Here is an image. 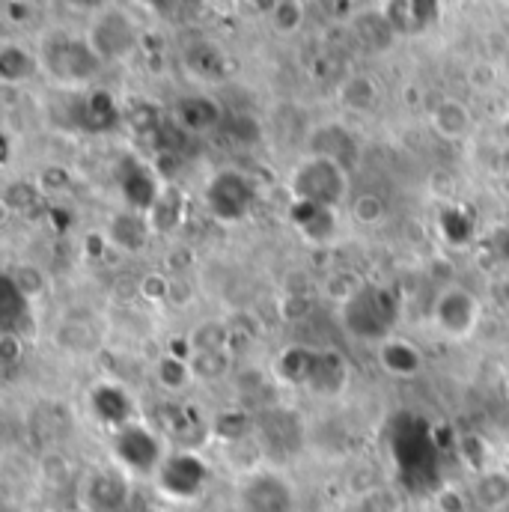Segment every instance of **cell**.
I'll return each instance as SVG.
<instances>
[{"label":"cell","mask_w":509,"mask_h":512,"mask_svg":"<svg viewBox=\"0 0 509 512\" xmlns=\"http://www.w3.org/2000/svg\"><path fill=\"white\" fill-rule=\"evenodd\" d=\"M176 120H179L182 128H188L194 134H203V131L218 126V105L212 99H203V96L182 99L179 108H176Z\"/></svg>","instance_id":"d4e9b609"},{"label":"cell","mask_w":509,"mask_h":512,"mask_svg":"<svg viewBox=\"0 0 509 512\" xmlns=\"http://www.w3.org/2000/svg\"><path fill=\"white\" fill-rule=\"evenodd\" d=\"M167 453L170 450L164 447V438L140 420H128L126 426L111 432V459L120 471H126L131 477L155 480Z\"/></svg>","instance_id":"277c9868"},{"label":"cell","mask_w":509,"mask_h":512,"mask_svg":"<svg viewBox=\"0 0 509 512\" xmlns=\"http://www.w3.org/2000/svg\"><path fill=\"white\" fill-rule=\"evenodd\" d=\"M209 480H212V468L200 453H194V450H170L164 465L155 474V489L167 501L188 504V501H197L206 492Z\"/></svg>","instance_id":"5b68a950"},{"label":"cell","mask_w":509,"mask_h":512,"mask_svg":"<svg viewBox=\"0 0 509 512\" xmlns=\"http://www.w3.org/2000/svg\"><path fill=\"white\" fill-rule=\"evenodd\" d=\"M84 501L93 512H117L126 507L128 501V480L126 471L114 468H99L90 474L84 483Z\"/></svg>","instance_id":"4fadbf2b"},{"label":"cell","mask_w":509,"mask_h":512,"mask_svg":"<svg viewBox=\"0 0 509 512\" xmlns=\"http://www.w3.org/2000/svg\"><path fill=\"white\" fill-rule=\"evenodd\" d=\"M292 209H295L292 221L307 242L325 245L337 236V209H319V206H304V203H292Z\"/></svg>","instance_id":"d6986e66"},{"label":"cell","mask_w":509,"mask_h":512,"mask_svg":"<svg viewBox=\"0 0 509 512\" xmlns=\"http://www.w3.org/2000/svg\"><path fill=\"white\" fill-rule=\"evenodd\" d=\"M376 361L393 379H414V376H420V370L426 364L420 346L405 337H390L382 346H376Z\"/></svg>","instance_id":"9a60e30c"},{"label":"cell","mask_w":509,"mask_h":512,"mask_svg":"<svg viewBox=\"0 0 509 512\" xmlns=\"http://www.w3.org/2000/svg\"><path fill=\"white\" fill-rule=\"evenodd\" d=\"M310 155H325V158H334L337 164H343L349 170L352 158L358 155V146H355V137L352 131H346L343 126H322L313 131V140H310Z\"/></svg>","instance_id":"ffe728a7"},{"label":"cell","mask_w":509,"mask_h":512,"mask_svg":"<svg viewBox=\"0 0 509 512\" xmlns=\"http://www.w3.org/2000/svg\"><path fill=\"white\" fill-rule=\"evenodd\" d=\"M203 203L209 215L221 224H239L245 221L256 206V185L254 179L242 170H218L203 191Z\"/></svg>","instance_id":"52a82bcc"},{"label":"cell","mask_w":509,"mask_h":512,"mask_svg":"<svg viewBox=\"0 0 509 512\" xmlns=\"http://www.w3.org/2000/svg\"><path fill=\"white\" fill-rule=\"evenodd\" d=\"M352 512H399V498L387 486H370V489L358 492Z\"/></svg>","instance_id":"1f68e13d"},{"label":"cell","mask_w":509,"mask_h":512,"mask_svg":"<svg viewBox=\"0 0 509 512\" xmlns=\"http://www.w3.org/2000/svg\"><path fill=\"white\" fill-rule=\"evenodd\" d=\"M236 501L242 512H295L298 492L280 468H256L239 480Z\"/></svg>","instance_id":"ba28073f"},{"label":"cell","mask_w":509,"mask_h":512,"mask_svg":"<svg viewBox=\"0 0 509 512\" xmlns=\"http://www.w3.org/2000/svg\"><path fill=\"white\" fill-rule=\"evenodd\" d=\"M501 134H504V140H507V146H509V117L504 120V126H501Z\"/></svg>","instance_id":"74e56055"},{"label":"cell","mask_w":509,"mask_h":512,"mask_svg":"<svg viewBox=\"0 0 509 512\" xmlns=\"http://www.w3.org/2000/svg\"><path fill=\"white\" fill-rule=\"evenodd\" d=\"M69 3H75L78 9H93V12H99V9H105L108 0H69Z\"/></svg>","instance_id":"d590c367"},{"label":"cell","mask_w":509,"mask_h":512,"mask_svg":"<svg viewBox=\"0 0 509 512\" xmlns=\"http://www.w3.org/2000/svg\"><path fill=\"white\" fill-rule=\"evenodd\" d=\"M188 361H191L194 379H203V382H212V379H221L230 373V355L227 352H194Z\"/></svg>","instance_id":"f546056e"},{"label":"cell","mask_w":509,"mask_h":512,"mask_svg":"<svg viewBox=\"0 0 509 512\" xmlns=\"http://www.w3.org/2000/svg\"><path fill=\"white\" fill-rule=\"evenodd\" d=\"M352 221L364 230H376L379 224H384L387 218V203H384L379 194H361L352 200V209H349Z\"/></svg>","instance_id":"83f0119b"},{"label":"cell","mask_w":509,"mask_h":512,"mask_svg":"<svg viewBox=\"0 0 509 512\" xmlns=\"http://www.w3.org/2000/svg\"><path fill=\"white\" fill-rule=\"evenodd\" d=\"M349 387V364L334 349H310L301 390L316 399H337Z\"/></svg>","instance_id":"8fae6325"},{"label":"cell","mask_w":509,"mask_h":512,"mask_svg":"<svg viewBox=\"0 0 509 512\" xmlns=\"http://www.w3.org/2000/svg\"><path fill=\"white\" fill-rule=\"evenodd\" d=\"M87 42L102 57V63L128 60L140 45V27L126 9L105 6V9L93 12V21L87 27Z\"/></svg>","instance_id":"9c48e42d"},{"label":"cell","mask_w":509,"mask_h":512,"mask_svg":"<svg viewBox=\"0 0 509 512\" xmlns=\"http://www.w3.org/2000/svg\"><path fill=\"white\" fill-rule=\"evenodd\" d=\"M146 218H149L155 236L173 233L185 221V197H182V191L179 188H161V194L152 203V209L146 212Z\"/></svg>","instance_id":"7402d4cb"},{"label":"cell","mask_w":509,"mask_h":512,"mask_svg":"<svg viewBox=\"0 0 509 512\" xmlns=\"http://www.w3.org/2000/svg\"><path fill=\"white\" fill-rule=\"evenodd\" d=\"M483 319V301L462 283H447L432 301V325L447 340H468Z\"/></svg>","instance_id":"8992f818"},{"label":"cell","mask_w":509,"mask_h":512,"mask_svg":"<svg viewBox=\"0 0 509 512\" xmlns=\"http://www.w3.org/2000/svg\"><path fill=\"white\" fill-rule=\"evenodd\" d=\"M498 512H509V501H507V504H504V507H501V510H498Z\"/></svg>","instance_id":"f35d334b"},{"label":"cell","mask_w":509,"mask_h":512,"mask_svg":"<svg viewBox=\"0 0 509 512\" xmlns=\"http://www.w3.org/2000/svg\"><path fill=\"white\" fill-rule=\"evenodd\" d=\"M337 99H340L343 108H349L355 114H370L382 102V87L370 75H352V78H346L340 84Z\"/></svg>","instance_id":"44dd1931"},{"label":"cell","mask_w":509,"mask_h":512,"mask_svg":"<svg viewBox=\"0 0 509 512\" xmlns=\"http://www.w3.org/2000/svg\"><path fill=\"white\" fill-rule=\"evenodd\" d=\"M108 242L126 256H137L140 251H146L149 239L155 236L152 233V224L146 218V212H137V209H120L111 221H108V230H105Z\"/></svg>","instance_id":"5bb4252c"},{"label":"cell","mask_w":509,"mask_h":512,"mask_svg":"<svg viewBox=\"0 0 509 512\" xmlns=\"http://www.w3.org/2000/svg\"><path fill=\"white\" fill-rule=\"evenodd\" d=\"M230 331L224 322H203L188 334V352H227Z\"/></svg>","instance_id":"4316f807"},{"label":"cell","mask_w":509,"mask_h":512,"mask_svg":"<svg viewBox=\"0 0 509 512\" xmlns=\"http://www.w3.org/2000/svg\"><path fill=\"white\" fill-rule=\"evenodd\" d=\"M471 504L483 512H498L509 501V471L501 465H489L471 477L468 486Z\"/></svg>","instance_id":"2e32d148"},{"label":"cell","mask_w":509,"mask_h":512,"mask_svg":"<svg viewBox=\"0 0 509 512\" xmlns=\"http://www.w3.org/2000/svg\"><path fill=\"white\" fill-rule=\"evenodd\" d=\"M432 512H435V510H432Z\"/></svg>","instance_id":"ab89813d"},{"label":"cell","mask_w":509,"mask_h":512,"mask_svg":"<svg viewBox=\"0 0 509 512\" xmlns=\"http://www.w3.org/2000/svg\"><path fill=\"white\" fill-rule=\"evenodd\" d=\"M117 182H120V197L126 209H137V212H149L164 188L158 185L152 170L140 164L137 158H123V164L117 167Z\"/></svg>","instance_id":"7c38bea8"},{"label":"cell","mask_w":509,"mask_h":512,"mask_svg":"<svg viewBox=\"0 0 509 512\" xmlns=\"http://www.w3.org/2000/svg\"><path fill=\"white\" fill-rule=\"evenodd\" d=\"M203 6H206V0H170L167 9H164L161 15L170 18V21L185 24V21H194V18L203 12Z\"/></svg>","instance_id":"836d02e7"},{"label":"cell","mask_w":509,"mask_h":512,"mask_svg":"<svg viewBox=\"0 0 509 512\" xmlns=\"http://www.w3.org/2000/svg\"><path fill=\"white\" fill-rule=\"evenodd\" d=\"M140 3H143V6H149L152 12H158V15H161V12L167 9V3H170V0H140Z\"/></svg>","instance_id":"8d00e7d4"},{"label":"cell","mask_w":509,"mask_h":512,"mask_svg":"<svg viewBox=\"0 0 509 512\" xmlns=\"http://www.w3.org/2000/svg\"><path fill=\"white\" fill-rule=\"evenodd\" d=\"M188 69L194 75H200L203 81H215L224 75V54L212 45H200V48L188 51Z\"/></svg>","instance_id":"f1b7e54d"},{"label":"cell","mask_w":509,"mask_h":512,"mask_svg":"<svg viewBox=\"0 0 509 512\" xmlns=\"http://www.w3.org/2000/svg\"><path fill=\"white\" fill-rule=\"evenodd\" d=\"M471 495L468 489H459V486H441L435 492V512H471Z\"/></svg>","instance_id":"d6a6232c"},{"label":"cell","mask_w":509,"mask_h":512,"mask_svg":"<svg viewBox=\"0 0 509 512\" xmlns=\"http://www.w3.org/2000/svg\"><path fill=\"white\" fill-rule=\"evenodd\" d=\"M268 18H271V27L283 36H292L304 27V18H307V6L304 0H271L268 6Z\"/></svg>","instance_id":"484cf974"},{"label":"cell","mask_w":509,"mask_h":512,"mask_svg":"<svg viewBox=\"0 0 509 512\" xmlns=\"http://www.w3.org/2000/svg\"><path fill=\"white\" fill-rule=\"evenodd\" d=\"M158 382L164 384L167 390H182L194 382V373H191V361L185 355H167L161 364H158Z\"/></svg>","instance_id":"4dcf8cb0"},{"label":"cell","mask_w":509,"mask_h":512,"mask_svg":"<svg viewBox=\"0 0 509 512\" xmlns=\"http://www.w3.org/2000/svg\"><path fill=\"white\" fill-rule=\"evenodd\" d=\"M432 131L444 140H465L474 128V114L459 99H441L429 114Z\"/></svg>","instance_id":"e0dca14e"},{"label":"cell","mask_w":509,"mask_h":512,"mask_svg":"<svg viewBox=\"0 0 509 512\" xmlns=\"http://www.w3.org/2000/svg\"><path fill=\"white\" fill-rule=\"evenodd\" d=\"M140 295H143L146 301H152V304H161V301H167V295H170V280L161 277V274H146V277L140 280Z\"/></svg>","instance_id":"e575fe53"},{"label":"cell","mask_w":509,"mask_h":512,"mask_svg":"<svg viewBox=\"0 0 509 512\" xmlns=\"http://www.w3.org/2000/svg\"><path fill=\"white\" fill-rule=\"evenodd\" d=\"M39 66H42L39 57H36L27 45L12 42V39H6V42L0 45V81H3L6 87L33 81L36 72H39Z\"/></svg>","instance_id":"ac0fdd59"},{"label":"cell","mask_w":509,"mask_h":512,"mask_svg":"<svg viewBox=\"0 0 509 512\" xmlns=\"http://www.w3.org/2000/svg\"><path fill=\"white\" fill-rule=\"evenodd\" d=\"M90 405H93V414L105 426H111V429H120V426H126L128 420H131V414H128L131 405H128L126 390H120V387H99V390H93Z\"/></svg>","instance_id":"603a6c76"},{"label":"cell","mask_w":509,"mask_h":512,"mask_svg":"<svg viewBox=\"0 0 509 512\" xmlns=\"http://www.w3.org/2000/svg\"><path fill=\"white\" fill-rule=\"evenodd\" d=\"M355 36H358V42H361L367 51L379 54V51H387V48L393 45L396 27L390 24V18L382 15V12H364V15H358V21H355Z\"/></svg>","instance_id":"cb8c5ba5"},{"label":"cell","mask_w":509,"mask_h":512,"mask_svg":"<svg viewBox=\"0 0 509 512\" xmlns=\"http://www.w3.org/2000/svg\"><path fill=\"white\" fill-rule=\"evenodd\" d=\"M254 435L259 441V450H265L271 459H292L304 450L307 441V426L301 420V414H295L292 408H265L262 414H256Z\"/></svg>","instance_id":"30bf717a"},{"label":"cell","mask_w":509,"mask_h":512,"mask_svg":"<svg viewBox=\"0 0 509 512\" xmlns=\"http://www.w3.org/2000/svg\"><path fill=\"white\" fill-rule=\"evenodd\" d=\"M39 63L54 81L69 84V87L90 84L102 69V57L93 51L87 36H69V33L45 36Z\"/></svg>","instance_id":"3957f363"},{"label":"cell","mask_w":509,"mask_h":512,"mask_svg":"<svg viewBox=\"0 0 509 512\" xmlns=\"http://www.w3.org/2000/svg\"><path fill=\"white\" fill-rule=\"evenodd\" d=\"M286 191L292 203L340 209L349 197V170L325 155H307L289 173Z\"/></svg>","instance_id":"7a4b0ae2"},{"label":"cell","mask_w":509,"mask_h":512,"mask_svg":"<svg viewBox=\"0 0 509 512\" xmlns=\"http://www.w3.org/2000/svg\"><path fill=\"white\" fill-rule=\"evenodd\" d=\"M399 313V295L390 286L370 280H361L343 301H337V316L346 334L370 346H382L384 340L396 337Z\"/></svg>","instance_id":"6da1fadb"}]
</instances>
